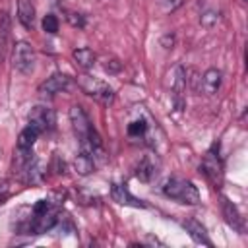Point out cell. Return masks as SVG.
Instances as JSON below:
<instances>
[{
    "label": "cell",
    "instance_id": "cell-8",
    "mask_svg": "<svg viewBox=\"0 0 248 248\" xmlns=\"http://www.w3.org/2000/svg\"><path fill=\"white\" fill-rule=\"evenodd\" d=\"M221 209H223V217H225L227 225H229V227H232L236 232L244 234L246 225H244V217L240 215L238 207H236L229 198H223V202H221Z\"/></svg>",
    "mask_w": 248,
    "mask_h": 248
},
{
    "label": "cell",
    "instance_id": "cell-20",
    "mask_svg": "<svg viewBox=\"0 0 248 248\" xmlns=\"http://www.w3.org/2000/svg\"><path fill=\"white\" fill-rule=\"evenodd\" d=\"M103 68H105V72H108V74H116L120 68H122V64L118 62V60H114V58H107L105 60V64H103Z\"/></svg>",
    "mask_w": 248,
    "mask_h": 248
},
{
    "label": "cell",
    "instance_id": "cell-3",
    "mask_svg": "<svg viewBox=\"0 0 248 248\" xmlns=\"http://www.w3.org/2000/svg\"><path fill=\"white\" fill-rule=\"evenodd\" d=\"M12 62H14V70H17L23 76H31L35 72V50L27 41H17L12 52Z\"/></svg>",
    "mask_w": 248,
    "mask_h": 248
},
{
    "label": "cell",
    "instance_id": "cell-12",
    "mask_svg": "<svg viewBox=\"0 0 248 248\" xmlns=\"http://www.w3.org/2000/svg\"><path fill=\"white\" fill-rule=\"evenodd\" d=\"M182 225H184V229L188 231V234L192 236L194 242L205 244V246H213V242H211V238L207 236V231H205V227H203L202 223H198L196 219H186Z\"/></svg>",
    "mask_w": 248,
    "mask_h": 248
},
{
    "label": "cell",
    "instance_id": "cell-7",
    "mask_svg": "<svg viewBox=\"0 0 248 248\" xmlns=\"http://www.w3.org/2000/svg\"><path fill=\"white\" fill-rule=\"evenodd\" d=\"M29 124L35 126L41 134L54 130V124H56L54 110L48 108V107H35V108H31V112H29Z\"/></svg>",
    "mask_w": 248,
    "mask_h": 248
},
{
    "label": "cell",
    "instance_id": "cell-22",
    "mask_svg": "<svg viewBox=\"0 0 248 248\" xmlns=\"http://www.w3.org/2000/svg\"><path fill=\"white\" fill-rule=\"evenodd\" d=\"M6 196H8V184L6 182H0V203L6 200Z\"/></svg>",
    "mask_w": 248,
    "mask_h": 248
},
{
    "label": "cell",
    "instance_id": "cell-16",
    "mask_svg": "<svg viewBox=\"0 0 248 248\" xmlns=\"http://www.w3.org/2000/svg\"><path fill=\"white\" fill-rule=\"evenodd\" d=\"M155 174H157V165H155L149 157H143V159L140 161L138 169H136V176H138L140 180L147 182V180H151Z\"/></svg>",
    "mask_w": 248,
    "mask_h": 248
},
{
    "label": "cell",
    "instance_id": "cell-19",
    "mask_svg": "<svg viewBox=\"0 0 248 248\" xmlns=\"http://www.w3.org/2000/svg\"><path fill=\"white\" fill-rule=\"evenodd\" d=\"M145 130H147V124H145L143 120H134V122L128 126V134H130L132 138H140V136H143Z\"/></svg>",
    "mask_w": 248,
    "mask_h": 248
},
{
    "label": "cell",
    "instance_id": "cell-15",
    "mask_svg": "<svg viewBox=\"0 0 248 248\" xmlns=\"http://www.w3.org/2000/svg\"><path fill=\"white\" fill-rule=\"evenodd\" d=\"M72 56H74L76 64H78L79 68H83V70L93 68V64H95V60H97L95 52H93L89 46H79V48H76V50L72 52Z\"/></svg>",
    "mask_w": 248,
    "mask_h": 248
},
{
    "label": "cell",
    "instance_id": "cell-4",
    "mask_svg": "<svg viewBox=\"0 0 248 248\" xmlns=\"http://www.w3.org/2000/svg\"><path fill=\"white\" fill-rule=\"evenodd\" d=\"M78 85H79V89L83 93H87L89 97H93V99H97L101 103H110L112 97H114V93H112L108 83H105V81H101L97 78H91V76H79Z\"/></svg>",
    "mask_w": 248,
    "mask_h": 248
},
{
    "label": "cell",
    "instance_id": "cell-21",
    "mask_svg": "<svg viewBox=\"0 0 248 248\" xmlns=\"http://www.w3.org/2000/svg\"><path fill=\"white\" fill-rule=\"evenodd\" d=\"M68 21L74 25V27H83V17L79 16V14H76V12H68Z\"/></svg>",
    "mask_w": 248,
    "mask_h": 248
},
{
    "label": "cell",
    "instance_id": "cell-9",
    "mask_svg": "<svg viewBox=\"0 0 248 248\" xmlns=\"http://www.w3.org/2000/svg\"><path fill=\"white\" fill-rule=\"evenodd\" d=\"M110 198L116 202V203H120V205H130V207H145V203H143V200H140V198H136L124 184H112V188H110Z\"/></svg>",
    "mask_w": 248,
    "mask_h": 248
},
{
    "label": "cell",
    "instance_id": "cell-1",
    "mask_svg": "<svg viewBox=\"0 0 248 248\" xmlns=\"http://www.w3.org/2000/svg\"><path fill=\"white\" fill-rule=\"evenodd\" d=\"M58 211L56 207L48 202V200H39L33 207V217L29 221V234H43L50 229H54V225L58 223Z\"/></svg>",
    "mask_w": 248,
    "mask_h": 248
},
{
    "label": "cell",
    "instance_id": "cell-2",
    "mask_svg": "<svg viewBox=\"0 0 248 248\" xmlns=\"http://www.w3.org/2000/svg\"><path fill=\"white\" fill-rule=\"evenodd\" d=\"M163 194L178 203H186V205H198L200 203V192L198 188L184 178H167L163 184Z\"/></svg>",
    "mask_w": 248,
    "mask_h": 248
},
{
    "label": "cell",
    "instance_id": "cell-18",
    "mask_svg": "<svg viewBox=\"0 0 248 248\" xmlns=\"http://www.w3.org/2000/svg\"><path fill=\"white\" fill-rule=\"evenodd\" d=\"M43 29H45V33H50V35L58 33V17L54 14H46L43 17Z\"/></svg>",
    "mask_w": 248,
    "mask_h": 248
},
{
    "label": "cell",
    "instance_id": "cell-10",
    "mask_svg": "<svg viewBox=\"0 0 248 248\" xmlns=\"http://www.w3.org/2000/svg\"><path fill=\"white\" fill-rule=\"evenodd\" d=\"M39 136H41V132H39L35 126H31V124H27V126L19 132V138H17V151H19V155H21L23 159L29 157L31 147L35 145V141H37Z\"/></svg>",
    "mask_w": 248,
    "mask_h": 248
},
{
    "label": "cell",
    "instance_id": "cell-14",
    "mask_svg": "<svg viewBox=\"0 0 248 248\" xmlns=\"http://www.w3.org/2000/svg\"><path fill=\"white\" fill-rule=\"evenodd\" d=\"M17 19L25 29H33V25H35V6L29 0H17Z\"/></svg>",
    "mask_w": 248,
    "mask_h": 248
},
{
    "label": "cell",
    "instance_id": "cell-13",
    "mask_svg": "<svg viewBox=\"0 0 248 248\" xmlns=\"http://www.w3.org/2000/svg\"><path fill=\"white\" fill-rule=\"evenodd\" d=\"M221 81H223L221 70H217V68L205 70V74H203V78H202V89H203V93H207V95L217 93L219 87H221Z\"/></svg>",
    "mask_w": 248,
    "mask_h": 248
},
{
    "label": "cell",
    "instance_id": "cell-5",
    "mask_svg": "<svg viewBox=\"0 0 248 248\" xmlns=\"http://www.w3.org/2000/svg\"><path fill=\"white\" fill-rule=\"evenodd\" d=\"M202 172L205 174V178L211 182V184H221V178H223V163L219 159V153H217V147H211L203 159H202V165H200Z\"/></svg>",
    "mask_w": 248,
    "mask_h": 248
},
{
    "label": "cell",
    "instance_id": "cell-17",
    "mask_svg": "<svg viewBox=\"0 0 248 248\" xmlns=\"http://www.w3.org/2000/svg\"><path fill=\"white\" fill-rule=\"evenodd\" d=\"M93 169H95V159L91 155H87V153L81 151L78 155V159H76V170L79 174H89Z\"/></svg>",
    "mask_w": 248,
    "mask_h": 248
},
{
    "label": "cell",
    "instance_id": "cell-11",
    "mask_svg": "<svg viewBox=\"0 0 248 248\" xmlns=\"http://www.w3.org/2000/svg\"><path fill=\"white\" fill-rule=\"evenodd\" d=\"M10 33H12V25H10V16L8 10H0V62H4L8 48H10Z\"/></svg>",
    "mask_w": 248,
    "mask_h": 248
},
{
    "label": "cell",
    "instance_id": "cell-6",
    "mask_svg": "<svg viewBox=\"0 0 248 248\" xmlns=\"http://www.w3.org/2000/svg\"><path fill=\"white\" fill-rule=\"evenodd\" d=\"M70 87H72V78L70 76H66V74H52L50 78H46L39 85L37 93L41 97H52V95H58V93L68 91Z\"/></svg>",
    "mask_w": 248,
    "mask_h": 248
}]
</instances>
